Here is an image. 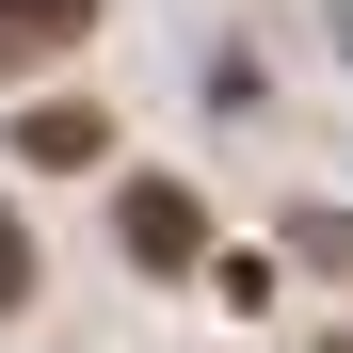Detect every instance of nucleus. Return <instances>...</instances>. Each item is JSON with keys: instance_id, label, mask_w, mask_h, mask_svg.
Masks as SVG:
<instances>
[{"instance_id": "nucleus-4", "label": "nucleus", "mask_w": 353, "mask_h": 353, "mask_svg": "<svg viewBox=\"0 0 353 353\" xmlns=\"http://www.w3.org/2000/svg\"><path fill=\"white\" fill-rule=\"evenodd\" d=\"M289 257H305V273H337V289H353V209H305V225H289Z\"/></svg>"}, {"instance_id": "nucleus-2", "label": "nucleus", "mask_w": 353, "mask_h": 353, "mask_svg": "<svg viewBox=\"0 0 353 353\" xmlns=\"http://www.w3.org/2000/svg\"><path fill=\"white\" fill-rule=\"evenodd\" d=\"M193 241H209V209L176 193V176H129V257H145V273H176Z\"/></svg>"}, {"instance_id": "nucleus-6", "label": "nucleus", "mask_w": 353, "mask_h": 353, "mask_svg": "<svg viewBox=\"0 0 353 353\" xmlns=\"http://www.w3.org/2000/svg\"><path fill=\"white\" fill-rule=\"evenodd\" d=\"M321 353H353V337H321Z\"/></svg>"}, {"instance_id": "nucleus-1", "label": "nucleus", "mask_w": 353, "mask_h": 353, "mask_svg": "<svg viewBox=\"0 0 353 353\" xmlns=\"http://www.w3.org/2000/svg\"><path fill=\"white\" fill-rule=\"evenodd\" d=\"M17 161H48V176H97V161H112V112H97V97H32V112H17Z\"/></svg>"}, {"instance_id": "nucleus-5", "label": "nucleus", "mask_w": 353, "mask_h": 353, "mask_svg": "<svg viewBox=\"0 0 353 353\" xmlns=\"http://www.w3.org/2000/svg\"><path fill=\"white\" fill-rule=\"evenodd\" d=\"M32 305V241H17V209H0V321Z\"/></svg>"}, {"instance_id": "nucleus-3", "label": "nucleus", "mask_w": 353, "mask_h": 353, "mask_svg": "<svg viewBox=\"0 0 353 353\" xmlns=\"http://www.w3.org/2000/svg\"><path fill=\"white\" fill-rule=\"evenodd\" d=\"M81 32H97V0H0V81L17 65H65Z\"/></svg>"}]
</instances>
